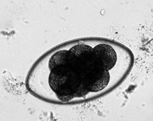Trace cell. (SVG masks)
<instances>
[{
  "label": "cell",
  "instance_id": "6da1fadb",
  "mask_svg": "<svg viewBox=\"0 0 153 121\" xmlns=\"http://www.w3.org/2000/svg\"><path fill=\"white\" fill-rule=\"evenodd\" d=\"M65 44L49 51L31 68L27 82L28 89L43 100L71 104L92 99L80 75L66 62Z\"/></svg>",
  "mask_w": 153,
  "mask_h": 121
}]
</instances>
